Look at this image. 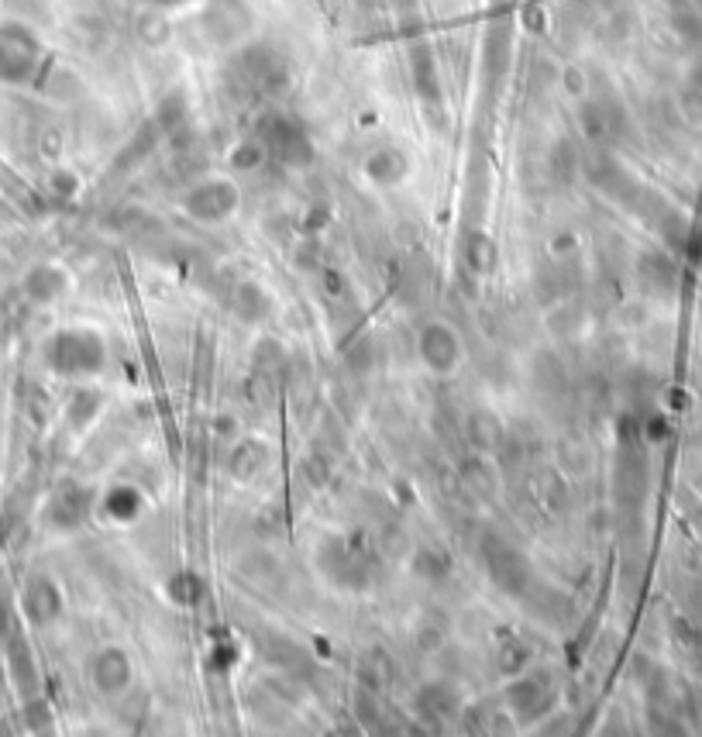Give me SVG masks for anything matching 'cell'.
I'll return each instance as SVG.
<instances>
[{
    "label": "cell",
    "mask_w": 702,
    "mask_h": 737,
    "mask_svg": "<svg viewBox=\"0 0 702 737\" xmlns=\"http://www.w3.org/2000/svg\"><path fill=\"white\" fill-rule=\"evenodd\" d=\"M45 362L59 376H97L107 362V345L97 331L62 328L45 345Z\"/></svg>",
    "instance_id": "obj_1"
},
{
    "label": "cell",
    "mask_w": 702,
    "mask_h": 737,
    "mask_svg": "<svg viewBox=\"0 0 702 737\" xmlns=\"http://www.w3.org/2000/svg\"><path fill=\"white\" fill-rule=\"evenodd\" d=\"M238 204H241L238 186H234L231 180H224V176L200 180V183H193L190 190L183 193L186 217H193V221H200V224L228 221V217L238 211Z\"/></svg>",
    "instance_id": "obj_2"
},
{
    "label": "cell",
    "mask_w": 702,
    "mask_h": 737,
    "mask_svg": "<svg viewBox=\"0 0 702 737\" xmlns=\"http://www.w3.org/2000/svg\"><path fill=\"white\" fill-rule=\"evenodd\" d=\"M482 555H486L489 579H493L503 593H524L530 583V565H527L524 552H517V548H513L510 541L499 538V534H486Z\"/></svg>",
    "instance_id": "obj_3"
},
{
    "label": "cell",
    "mask_w": 702,
    "mask_h": 737,
    "mask_svg": "<svg viewBox=\"0 0 702 737\" xmlns=\"http://www.w3.org/2000/svg\"><path fill=\"white\" fill-rule=\"evenodd\" d=\"M38 66V42L28 28L0 25V80L25 83Z\"/></svg>",
    "instance_id": "obj_4"
},
{
    "label": "cell",
    "mask_w": 702,
    "mask_h": 737,
    "mask_svg": "<svg viewBox=\"0 0 702 737\" xmlns=\"http://www.w3.org/2000/svg\"><path fill=\"white\" fill-rule=\"evenodd\" d=\"M417 352H420V362H424L434 376H451V372L458 369V362H462V338H458V331L451 328V324L431 321L420 331Z\"/></svg>",
    "instance_id": "obj_5"
},
{
    "label": "cell",
    "mask_w": 702,
    "mask_h": 737,
    "mask_svg": "<svg viewBox=\"0 0 702 737\" xmlns=\"http://www.w3.org/2000/svg\"><path fill=\"white\" fill-rule=\"evenodd\" d=\"M131 676H135V665H131L128 651H121L117 645H107L93 655L90 679L100 696H124L131 686Z\"/></svg>",
    "instance_id": "obj_6"
},
{
    "label": "cell",
    "mask_w": 702,
    "mask_h": 737,
    "mask_svg": "<svg viewBox=\"0 0 702 737\" xmlns=\"http://www.w3.org/2000/svg\"><path fill=\"white\" fill-rule=\"evenodd\" d=\"M551 696H555V689H551V682L544 679L541 672L520 676L510 689H506V703H510L517 720H541L551 707Z\"/></svg>",
    "instance_id": "obj_7"
},
{
    "label": "cell",
    "mask_w": 702,
    "mask_h": 737,
    "mask_svg": "<svg viewBox=\"0 0 702 737\" xmlns=\"http://www.w3.org/2000/svg\"><path fill=\"white\" fill-rule=\"evenodd\" d=\"M265 145L279 162H286V166H307L310 159H314V145H310L307 131L296 128L293 121H272V128L265 131Z\"/></svg>",
    "instance_id": "obj_8"
},
{
    "label": "cell",
    "mask_w": 702,
    "mask_h": 737,
    "mask_svg": "<svg viewBox=\"0 0 702 737\" xmlns=\"http://www.w3.org/2000/svg\"><path fill=\"white\" fill-rule=\"evenodd\" d=\"M21 607H25L31 624H52V620L62 614L66 600H62V589L56 586V579L31 576L25 586V596H21Z\"/></svg>",
    "instance_id": "obj_9"
},
{
    "label": "cell",
    "mask_w": 702,
    "mask_h": 737,
    "mask_svg": "<svg viewBox=\"0 0 702 737\" xmlns=\"http://www.w3.org/2000/svg\"><path fill=\"white\" fill-rule=\"evenodd\" d=\"M83 514H87V493L73 483L59 486V493L52 496L49 510H45L49 524L59 527V531H73V527L83 521Z\"/></svg>",
    "instance_id": "obj_10"
},
{
    "label": "cell",
    "mask_w": 702,
    "mask_h": 737,
    "mask_svg": "<svg viewBox=\"0 0 702 737\" xmlns=\"http://www.w3.org/2000/svg\"><path fill=\"white\" fill-rule=\"evenodd\" d=\"M66 273H62L59 266H49V262H42V266L28 269L25 276V297L31 304H52V300H59L62 293H66Z\"/></svg>",
    "instance_id": "obj_11"
},
{
    "label": "cell",
    "mask_w": 702,
    "mask_h": 737,
    "mask_svg": "<svg viewBox=\"0 0 702 737\" xmlns=\"http://www.w3.org/2000/svg\"><path fill=\"white\" fill-rule=\"evenodd\" d=\"M365 173H369V180L379 186H396L410 176V159L400 149H379L369 155Z\"/></svg>",
    "instance_id": "obj_12"
},
{
    "label": "cell",
    "mask_w": 702,
    "mask_h": 737,
    "mask_svg": "<svg viewBox=\"0 0 702 737\" xmlns=\"http://www.w3.org/2000/svg\"><path fill=\"white\" fill-rule=\"evenodd\" d=\"M417 710L424 720L441 724V720H448L458 710V693L451 686H444V682H427L417 693Z\"/></svg>",
    "instance_id": "obj_13"
},
{
    "label": "cell",
    "mask_w": 702,
    "mask_h": 737,
    "mask_svg": "<svg viewBox=\"0 0 702 737\" xmlns=\"http://www.w3.org/2000/svg\"><path fill=\"white\" fill-rule=\"evenodd\" d=\"M496 259H499V248L493 238L486 235V231H472V235H465L462 242V262L468 269H472L475 276H489L496 269Z\"/></svg>",
    "instance_id": "obj_14"
},
{
    "label": "cell",
    "mask_w": 702,
    "mask_h": 737,
    "mask_svg": "<svg viewBox=\"0 0 702 737\" xmlns=\"http://www.w3.org/2000/svg\"><path fill=\"white\" fill-rule=\"evenodd\" d=\"M234 317H241V321L248 324H259L269 317L272 310V300L262 293L259 283H238V290H234Z\"/></svg>",
    "instance_id": "obj_15"
},
{
    "label": "cell",
    "mask_w": 702,
    "mask_h": 737,
    "mask_svg": "<svg viewBox=\"0 0 702 737\" xmlns=\"http://www.w3.org/2000/svg\"><path fill=\"white\" fill-rule=\"evenodd\" d=\"M142 503L145 500H142V493H138L135 486L121 483V486H114V490H107L104 514L111 517V521H117V524H131L138 514H142Z\"/></svg>",
    "instance_id": "obj_16"
},
{
    "label": "cell",
    "mask_w": 702,
    "mask_h": 737,
    "mask_svg": "<svg viewBox=\"0 0 702 737\" xmlns=\"http://www.w3.org/2000/svg\"><path fill=\"white\" fill-rule=\"evenodd\" d=\"M468 438H472L475 448H482V452H496V445L503 441V424H499L496 414H489V410H475L472 417H468Z\"/></svg>",
    "instance_id": "obj_17"
},
{
    "label": "cell",
    "mask_w": 702,
    "mask_h": 737,
    "mask_svg": "<svg viewBox=\"0 0 702 737\" xmlns=\"http://www.w3.org/2000/svg\"><path fill=\"white\" fill-rule=\"evenodd\" d=\"M166 589H169V596H173L179 607H197V603L204 600V593H207L204 579H200L197 572H176V576L169 579Z\"/></svg>",
    "instance_id": "obj_18"
},
{
    "label": "cell",
    "mask_w": 702,
    "mask_h": 737,
    "mask_svg": "<svg viewBox=\"0 0 702 737\" xmlns=\"http://www.w3.org/2000/svg\"><path fill=\"white\" fill-rule=\"evenodd\" d=\"M265 465V452H262V445H255V441H241L238 448H234V455H231V472L238 479H252V476H259V469Z\"/></svg>",
    "instance_id": "obj_19"
},
{
    "label": "cell",
    "mask_w": 702,
    "mask_h": 737,
    "mask_svg": "<svg viewBox=\"0 0 702 737\" xmlns=\"http://www.w3.org/2000/svg\"><path fill=\"white\" fill-rule=\"evenodd\" d=\"M100 403H104V397H100L97 390H76L73 403H69V421H73V428H87L93 417H97Z\"/></svg>",
    "instance_id": "obj_20"
},
{
    "label": "cell",
    "mask_w": 702,
    "mask_h": 737,
    "mask_svg": "<svg viewBox=\"0 0 702 737\" xmlns=\"http://www.w3.org/2000/svg\"><path fill=\"white\" fill-rule=\"evenodd\" d=\"M265 155H269V152H265L262 145L248 142V145H241V149H234V152H231V166H234V169H241V173H252V169H259V166H262Z\"/></svg>",
    "instance_id": "obj_21"
},
{
    "label": "cell",
    "mask_w": 702,
    "mask_h": 737,
    "mask_svg": "<svg viewBox=\"0 0 702 737\" xmlns=\"http://www.w3.org/2000/svg\"><path fill=\"white\" fill-rule=\"evenodd\" d=\"M52 190H56L59 197L66 200V197H73V193L80 190V180H76V176H69L66 169H59V173L52 176Z\"/></svg>",
    "instance_id": "obj_22"
},
{
    "label": "cell",
    "mask_w": 702,
    "mask_h": 737,
    "mask_svg": "<svg viewBox=\"0 0 702 737\" xmlns=\"http://www.w3.org/2000/svg\"><path fill=\"white\" fill-rule=\"evenodd\" d=\"M321 224H327V211H324V207H314V214H310V221L303 224V231H310V235H314V231H321Z\"/></svg>",
    "instance_id": "obj_23"
},
{
    "label": "cell",
    "mask_w": 702,
    "mask_h": 737,
    "mask_svg": "<svg viewBox=\"0 0 702 737\" xmlns=\"http://www.w3.org/2000/svg\"><path fill=\"white\" fill-rule=\"evenodd\" d=\"M155 4H162V7H179V4H186V0H155Z\"/></svg>",
    "instance_id": "obj_24"
}]
</instances>
